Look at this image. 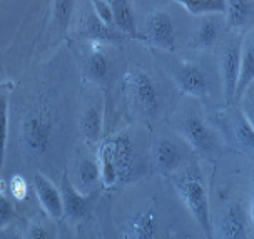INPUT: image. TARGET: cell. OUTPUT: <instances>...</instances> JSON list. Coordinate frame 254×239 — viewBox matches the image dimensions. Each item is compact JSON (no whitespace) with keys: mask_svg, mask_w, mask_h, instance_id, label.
Wrapping results in <instances>:
<instances>
[{"mask_svg":"<svg viewBox=\"0 0 254 239\" xmlns=\"http://www.w3.org/2000/svg\"><path fill=\"white\" fill-rule=\"evenodd\" d=\"M172 184H174L176 192L186 206V209L190 213L197 226L202 229L204 236L207 239H212L214 228H212L209 197H207V191L199 174L196 171H186V173L176 176L172 179Z\"/></svg>","mask_w":254,"mask_h":239,"instance_id":"1","label":"cell"},{"mask_svg":"<svg viewBox=\"0 0 254 239\" xmlns=\"http://www.w3.org/2000/svg\"><path fill=\"white\" fill-rule=\"evenodd\" d=\"M54 122L42 111H30L20 120V146L30 156H44L54 142Z\"/></svg>","mask_w":254,"mask_h":239,"instance_id":"2","label":"cell"},{"mask_svg":"<svg viewBox=\"0 0 254 239\" xmlns=\"http://www.w3.org/2000/svg\"><path fill=\"white\" fill-rule=\"evenodd\" d=\"M124 85L130 106L135 111L146 117H154L157 114L161 99L151 75L142 70H130L126 74Z\"/></svg>","mask_w":254,"mask_h":239,"instance_id":"3","label":"cell"},{"mask_svg":"<svg viewBox=\"0 0 254 239\" xmlns=\"http://www.w3.org/2000/svg\"><path fill=\"white\" fill-rule=\"evenodd\" d=\"M179 134L197 154H201L204 157L216 156L217 152L216 134L199 114L190 112V114L184 116V119L181 120L179 125Z\"/></svg>","mask_w":254,"mask_h":239,"instance_id":"4","label":"cell"},{"mask_svg":"<svg viewBox=\"0 0 254 239\" xmlns=\"http://www.w3.org/2000/svg\"><path fill=\"white\" fill-rule=\"evenodd\" d=\"M171 77L184 96L194 99H206L209 96V77L199 64L179 62L171 70Z\"/></svg>","mask_w":254,"mask_h":239,"instance_id":"5","label":"cell"},{"mask_svg":"<svg viewBox=\"0 0 254 239\" xmlns=\"http://www.w3.org/2000/svg\"><path fill=\"white\" fill-rule=\"evenodd\" d=\"M146 37L154 47L164 52L176 49V27L166 10H154L146 20Z\"/></svg>","mask_w":254,"mask_h":239,"instance_id":"6","label":"cell"},{"mask_svg":"<svg viewBox=\"0 0 254 239\" xmlns=\"http://www.w3.org/2000/svg\"><path fill=\"white\" fill-rule=\"evenodd\" d=\"M61 196L64 206V218L69 223H79L89 214L90 206H92V194L80 192L67 174L62 178Z\"/></svg>","mask_w":254,"mask_h":239,"instance_id":"7","label":"cell"},{"mask_svg":"<svg viewBox=\"0 0 254 239\" xmlns=\"http://www.w3.org/2000/svg\"><path fill=\"white\" fill-rule=\"evenodd\" d=\"M32 187L35 191L39 204L42 206L45 214L54 221H59L64 218V206H62V196L61 189L54 186V182L44 174L35 173L34 181H32Z\"/></svg>","mask_w":254,"mask_h":239,"instance_id":"8","label":"cell"},{"mask_svg":"<svg viewBox=\"0 0 254 239\" xmlns=\"http://www.w3.org/2000/svg\"><path fill=\"white\" fill-rule=\"evenodd\" d=\"M239 62H241V44H229L222 49L219 59L221 84L226 101H231L236 92V82L239 74Z\"/></svg>","mask_w":254,"mask_h":239,"instance_id":"9","label":"cell"},{"mask_svg":"<svg viewBox=\"0 0 254 239\" xmlns=\"http://www.w3.org/2000/svg\"><path fill=\"white\" fill-rule=\"evenodd\" d=\"M101 146L106 149L111 159L114 161L116 168L119 171V176L126 174L130 169L134 159V146L127 134H116V136L101 142Z\"/></svg>","mask_w":254,"mask_h":239,"instance_id":"10","label":"cell"},{"mask_svg":"<svg viewBox=\"0 0 254 239\" xmlns=\"http://www.w3.org/2000/svg\"><path fill=\"white\" fill-rule=\"evenodd\" d=\"M154 159L162 174L172 176L178 173L183 164V151L171 139H159L154 147Z\"/></svg>","mask_w":254,"mask_h":239,"instance_id":"11","label":"cell"},{"mask_svg":"<svg viewBox=\"0 0 254 239\" xmlns=\"http://www.w3.org/2000/svg\"><path fill=\"white\" fill-rule=\"evenodd\" d=\"M254 80V40L253 35H248L241 44V62H239V74L236 82L234 97L241 99Z\"/></svg>","mask_w":254,"mask_h":239,"instance_id":"12","label":"cell"},{"mask_svg":"<svg viewBox=\"0 0 254 239\" xmlns=\"http://www.w3.org/2000/svg\"><path fill=\"white\" fill-rule=\"evenodd\" d=\"M104 114H106V107L104 102L94 104L84 111L80 117V132L87 144H99L102 139V129H104Z\"/></svg>","mask_w":254,"mask_h":239,"instance_id":"13","label":"cell"},{"mask_svg":"<svg viewBox=\"0 0 254 239\" xmlns=\"http://www.w3.org/2000/svg\"><path fill=\"white\" fill-rule=\"evenodd\" d=\"M217 239H249L246 219L238 206H231L222 216L217 228Z\"/></svg>","mask_w":254,"mask_h":239,"instance_id":"14","label":"cell"},{"mask_svg":"<svg viewBox=\"0 0 254 239\" xmlns=\"http://www.w3.org/2000/svg\"><path fill=\"white\" fill-rule=\"evenodd\" d=\"M109 5H111L112 19H114V25L117 29L126 35H130V37H139L132 3L127 0H111Z\"/></svg>","mask_w":254,"mask_h":239,"instance_id":"15","label":"cell"},{"mask_svg":"<svg viewBox=\"0 0 254 239\" xmlns=\"http://www.w3.org/2000/svg\"><path fill=\"white\" fill-rule=\"evenodd\" d=\"M127 239H156V214L152 209L137 213L127 228Z\"/></svg>","mask_w":254,"mask_h":239,"instance_id":"16","label":"cell"},{"mask_svg":"<svg viewBox=\"0 0 254 239\" xmlns=\"http://www.w3.org/2000/svg\"><path fill=\"white\" fill-rule=\"evenodd\" d=\"M217 37H219V25L214 17H202L197 30L194 32L192 46L199 51H209L216 46Z\"/></svg>","mask_w":254,"mask_h":239,"instance_id":"17","label":"cell"},{"mask_svg":"<svg viewBox=\"0 0 254 239\" xmlns=\"http://www.w3.org/2000/svg\"><path fill=\"white\" fill-rule=\"evenodd\" d=\"M179 5L192 17H212L224 15L226 2L224 0H179Z\"/></svg>","mask_w":254,"mask_h":239,"instance_id":"18","label":"cell"},{"mask_svg":"<svg viewBox=\"0 0 254 239\" xmlns=\"http://www.w3.org/2000/svg\"><path fill=\"white\" fill-rule=\"evenodd\" d=\"M254 2L253 0H229L226 2V20L233 29H241L251 20Z\"/></svg>","mask_w":254,"mask_h":239,"instance_id":"19","label":"cell"},{"mask_svg":"<svg viewBox=\"0 0 254 239\" xmlns=\"http://www.w3.org/2000/svg\"><path fill=\"white\" fill-rule=\"evenodd\" d=\"M77 174H79V184H75V187L84 194H90L95 184L101 182L97 162H95V159H90V157H82L79 161Z\"/></svg>","mask_w":254,"mask_h":239,"instance_id":"20","label":"cell"},{"mask_svg":"<svg viewBox=\"0 0 254 239\" xmlns=\"http://www.w3.org/2000/svg\"><path fill=\"white\" fill-rule=\"evenodd\" d=\"M109 70H111V64H109L106 54H102L101 51H92L89 54L87 60H85V72L90 80L104 82L109 75Z\"/></svg>","mask_w":254,"mask_h":239,"instance_id":"21","label":"cell"},{"mask_svg":"<svg viewBox=\"0 0 254 239\" xmlns=\"http://www.w3.org/2000/svg\"><path fill=\"white\" fill-rule=\"evenodd\" d=\"M85 32L89 34L90 39L97 40V42H106V44L121 42L119 35H117L111 27L102 25L95 17H87V19H85Z\"/></svg>","mask_w":254,"mask_h":239,"instance_id":"22","label":"cell"},{"mask_svg":"<svg viewBox=\"0 0 254 239\" xmlns=\"http://www.w3.org/2000/svg\"><path fill=\"white\" fill-rule=\"evenodd\" d=\"M234 136L236 141L246 151H253L254 147V127H253V119L251 116L246 112H241V117L238 119V122L234 125Z\"/></svg>","mask_w":254,"mask_h":239,"instance_id":"23","label":"cell"},{"mask_svg":"<svg viewBox=\"0 0 254 239\" xmlns=\"http://www.w3.org/2000/svg\"><path fill=\"white\" fill-rule=\"evenodd\" d=\"M8 137V96L5 91L0 92V173L3 169Z\"/></svg>","mask_w":254,"mask_h":239,"instance_id":"24","label":"cell"},{"mask_svg":"<svg viewBox=\"0 0 254 239\" xmlns=\"http://www.w3.org/2000/svg\"><path fill=\"white\" fill-rule=\"evenodd\" d=\"M75 3L70 0H56L51 2V13H52V22L56 24L59 29H67L69 22L72 19V13H74Z\"/></svg>","mask_w":254,"mask_h":239,"instance_id":"25","label":"cell"},{"mask_svg":"<svg viewBox=\"0 0 254 239\" xmlns=\"http://www.w3.org/2000/svg\"><path fill=\"white\" fill-rule=\"evenodd\" d=\"M5 189L8 187L0 179V229L8 228L13 218H15V207H13V202L7 197Z\"/></svg>","mask_w":254,"mask_h":239,"instance_id":"26","label":"cell"},{"mask_svg":"<svg viewBox=\"0 0 254 239\" xmlns=\"http://www.w3.org/2000/svg\"><path fill=\"white\" fill-rule=\"evenodd\" d=\"M90 7L94 10V17L101 22L102 25L106 27H112L114 25V19H112V10H111V5L106 0H94L90 2Z\"/></svg>","mask_w":254,"mask_h":239,"instance_id":"27","label":"cell"},{"mask_svg":"<svg viewBox=\"0 0 254 239\" xmlns=\"http://www.w3.org/2000/svg\"><path fill=\"white\" fill-rule=\"evenodd\" d=\"M8 192L15 201H24L29 194V184H27L25 178L20 174H13L8 181Z\"/></svg>","mask_w":254,"mask_h":239,"instance_id":"28","label":"cell"},{"mask_svg":"<svg viewBox=\"0 0 254 239\" xmlns=\"http://www.w3.org/2000/svg\"><path fill=\"white\" fill-rule=\"evenodd\" d=\"M24 239H54V238H52L51 231H49L42 223L35 221V223H32L29 229H27Z\"/></svg>","mask_w":254,"mask_h":239,"instance_id":"29","label":"cell"},{"mask_svg":"<svg viewBox=\"0 0 254 239\" xmlns=\"http://www.w3.org/2000/svg\"><path fill=\"white\" fill-rule=\"evenodd\" d=\"M0 239H24V236H22L17 229L3 228V229H0Z\"/></svg>","mask_w":254,"mask_h":239,"instance_id":"30","label":"cell"}]
</instances>
